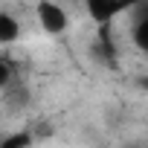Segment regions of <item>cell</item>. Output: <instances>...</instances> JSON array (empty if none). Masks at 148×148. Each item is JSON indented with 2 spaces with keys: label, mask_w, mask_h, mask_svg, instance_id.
<instances>
[{
  "label": "cell",
  "mask_w": 148,
  "mask_h": 148,
  "mask_svg": "<svg viewBox=\"0 0 148 148\" xmlns=\"http://www.w3.org/2000/svg\"><path fill=\"white\" fill-rule=\"evenodd\" d=\"M35 15H38L41 29L49 32V35H61V32L67 29V23H70L67 12L55 3V0H41V3L35 6Z\"/></svg>",
  "instance_id": "1"
},
{
  "label": "cell",
  "mask_w": 148,
  "mask_h": 148,
  "mask_svg": "<svg viewBox=\"0 0 148 148\" xmlns=\"http://www.w3.org/2000/svg\"><path fill=\"white\" fill-rule=\"evenodd\" d=\"M142 0H84V6H87V15L102 26V23H110L119 12L131 9V6H139Z\"/></svg>",
  "instance_id": "2"
},
{
  "label": "cell",
  "mask_w": 148,
  "mask_h": 148,
  "mask_svg": "<svg viewBox=\"0 0 148 148\" xmlns=\"http://www.w3.org/2000/svg\"><path fill=\"white\" fill-rule=\"evenodd\" d=\"M21 35V23L18 18H12L9 12H0V44H12Z\"/></svg>",
  "instance_id": "3"
},
{
  "label": "cell",
  "mask_w": 148,
  "mask_h": 148,
  "mask_svg": "<svg viewBox=\"0 0 148 148\" xmlns=\"http://www.w3.org/2000/svg\"><path fill=\"white\" fill-rule=\"evenodd\" d=\"M131 38H134V47L148 55V15L139 12V18H136V23H134V29H131Z\"/></svg>",
  "instance_id": "4"
},
{
  "label": "cell",
  "mask_w": 148,
  "mask_h": 148,
  "mask_svg": "<svg viewBox=\"0 0 148 148\" xmlns=\"http://www.w3.org/2000/svg\"><path fill=\"white\" fill-rule=\"evenodd\" d=\"M32 142H35V136L29 131H18V134H9V136L0 139V148H26Z\"/></svg>",
  "instance_id": "5"
},
{
  "label": "cell",
  "mask_w": 148,
  "mask_h": 148,
  "mask_svg": "<svg viewBox=\"0 0 148 148\" xmlns=\"http://www.w3.org/2000/svg\"><path fill=\"white\" fill-rule=\"evenodd\" d=\"M9 82H12V67H9V61L3 55H0V90H3Z\"/></svg>",
  "instance_id": "6"
},
{
  "label": "cell",
  "mask_w": 148,
  "mask_h": 148,
  "mask_svg": "<svg viewBox=\"0 0 148 148\" xmlns=\"http://www.w3.org/2000/svg\"><path fill=\"white\" fill-rule=\"evenodd\" d=\"M139 12H142V15H148V0H142V3H139Z\"/></svg>",
  "instance_id": "7"
},
{
  "label": "cell",
  "mask_w": 148,
  "mask_h": 148,
  "mask_svg": "<svg viewBox=\"0 0 148 148\" xmlns=\"http://www.w3.org/2000/svg\"><path fill=\"white\" fill-rule=\"evenodd\" d=\"M0 139H3V136H0Z\"/></svg>",
  "instance_id": "8"
}]
</instances>
